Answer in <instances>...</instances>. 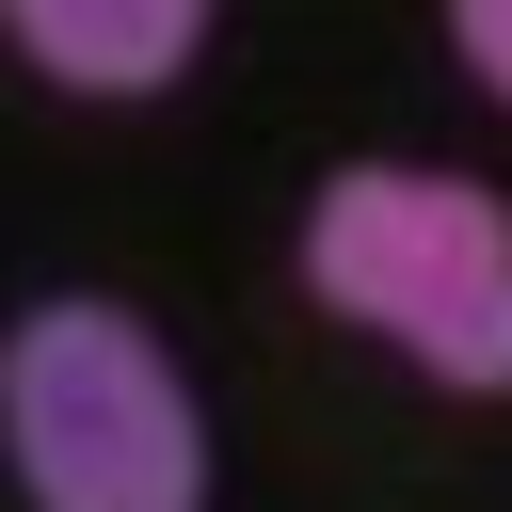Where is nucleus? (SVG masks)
<instances>
[{"mask_svg": "<svg viewBox=\"0 0 512 512\" xmlns=\"http://www.w3.org/2000/svg\"><path fill=\"white\" fill-rule=\"evenodd\" d=\"M0 448L32 512H208V416L128 304H32L0 336Z\"/></svg>", "mask_w": 512, "mask_h": 512, "instance_id": "nucleus-1", "label": "nucleus"}, {"mask_svg": "<svg viewBox=\"0 0 512 512\" xmlns=\"http://www.w3.org/2000/svg\"><path fill=\"white\" fill-rule=\"evenodd\" d=\"M0 32L80 96H144L208 48V0H0Z\"/></svg>", "mask_w": 512, "mask_h": 512, "instance_id": "nucleus-3", "label": "nucleus"}, {"mask_svg": "<svg viewBox=\"0 0 512 512\" xmlns=\"http://www.w3.org/2000/svg\"><path fill=\"white\" fill-rule=\"evenodd\" d=\"M304 288L368 336H400L432 384L496 400L512 384V208L464 192V176H400V160H352L320 176L304 208Z\"/></svg>", "mask_w": 512, "mask_h": 512, "instance_id": "nucleus-2", "label": "nucleus"}, {"mask_svg": "<svg viewBox=\"0 0 512 512\" xmlns=\"http://www.w3.org/2000/svg\"><path fill=\"white\" fill-rule=\"evenodd\" d=\"M448 32H464V64L512 96V0H448Z\"/></svg>", "mask_w": 512, "mask_h": 512, "instance_id": "nucleus-4", "label": "nucleus"}]
</instances>
